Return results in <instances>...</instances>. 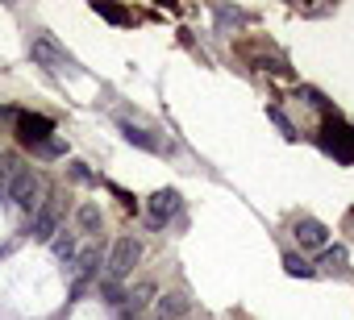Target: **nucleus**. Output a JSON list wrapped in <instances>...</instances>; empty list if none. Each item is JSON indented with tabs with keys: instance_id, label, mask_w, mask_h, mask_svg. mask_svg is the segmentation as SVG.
<instances>
[{
	"instance_id": "f257e3e1",
	"label": "nucleus",
	"mask_w": 354,
	"mask_h": 320,
	"mask_svg": "<svg viewBox=\"0 0 354 320\" xmlns=\"http://www.w3.org/2000/svg\"><path fill=\"white\" fill-rule=\"evenodd\" d=\"M138 254H142V246H138L133 237H117V246H113V254H109V262H104V291H109V295H117V283H125V279L133 274Z\"/></svg>"
},
{
	"instance_id": "f03ea898",
	"label": "nucleus",
	"mask_w": 354,
	"mask_h": 320,
	"mask_svg": "<svg viewBox=\"0 0 354 320\" xmlns=\"http://www.w3.org/2000/svg\"><path fill=\"white\" fill-rule=\"evenodd\" d=\"M42 175L38 171H30V167H21L17 175H13V183H9V200H13V208L17 212H26V217H34L46 200H42Z\"/></svg>"
},
{
	"instance_id": "7ed1b4c3",
	"label": "nucleus",
	"mask_w": 354,
	"mask_h": 320,
	"mask_svg": "<svg viewBox=\"0 0 354 320\" xmlns=\"http://www.w3.org/2000/svg\"><path fill=\"white\" fill-rule=\"evenodd\" d=\"M317 141H321V150L333 158V163H354V129L342 117H325Z\"/></svg>"
},
{
	"instance_id": "20e7f679",
	"label": "nucleus",
	"mask_w": 354,
	"mask_h": 320,
	"mask_svg": "<svg viewBox=\"0 0 354 320\" xmlns=\"http://www.w3.org/2000/svg\"><path fill=\"white\" fill-rule=\"evenodd\" d=\"M50 137H55V121H50V117H42V112H17V141H21V146L38 150V146H46Z\"/></svg>"
},
{
	"instance_id": "39448f33",
	"label": "nucleus",
	"mask_w": 354,
	"mask_h": 320,
	"mask_svg": "<svg viewBox=\"0 0 354 320\" xmlns=\"http://www.w3.org/2000/svg\"><path fill=\"white\" fill-rule=\"evenodd\" d=\"M30 59H34L38 67H46V71H67V67H71L67 50H63L50 34H38V38L30 42Z\"/></svg>"
},
{
	"instance_id": "423d86ee",
	"label": "nucleus",
	"mask_w": 354,
	"mask_h": 320,
	"mask_svg": "<svg viewBox=\"0 0 354 320\" xmlns=\"http://www.w3.org/2000/svg\"><path fill=\"white\" fill-rule=\"evenodd\" d=\"M150 229H162L167 221H175V217H180V208H184V200H180V192H175V188H162V192H154L150 196Z\"/></svg>"
},
{
	"instance_id": "0eeeda50",
	"label": "nucleus",
	"mask_w": 354,
	"mask_h": 320,
	"mask_svg": "<svg viewBox=\"0 0 354 320\" xmlns=\"http://www.w3.org/2000/svg\"><path fill=\"white\" fill-rule=\"evenodd\" d=\"M292 233H296L300 250H325V246H329V229H325L321 221H313V217H300Z\"/></svg>"
},
{
	"instance_id": "6e6552de",
	"label": "nucleus",
	"mask_w": 354,
	"mask_h": 320,
	"mask_svg": "<svg viewBox=\"0 0 354 320\" xmlns=\"http://www.w3.org/2000/svg\"><path fill=\"white\" fill-rule=\"evenodd\" d=\"M30 233H34V241H50V237L59 233V204H55V200H46V204L34 212V229H30Z\"/></svg>"
},
{
	"instance_id": "1a4fd4ad",
	"label": "nucleus",
	"mask_w": 354,
	"mask_h": 320,
	"mask_svg": "<svg viewBox=\"0 0 354 320\" xmlns=\"http://www.w3.org/2000/svg\"><path fill=\"white\" fill-rule=\"evenodd\" d=\"M96 266H100V250H96V246L80 250V258L71 262V270H75V287H71V291H75V295H80V291L88 287V279L96 274Z\"/></svg>"
},
{
	"instance_id": "9d476101",
	"label": "nucleus",
	"mask_w": 354,
	"mask_h": 320,
	"mask_svg": "<svg viewBox=\"0 0 354 320\" xmlns=\"http://www.w3.org/2000/svg\"><path fill=\"white\" fill-rule=\"evenodd\" d=\"M50 254H55L59 262H67V266H71V262L80 258V237H75L71 229H59V233L50 237Z\"/></svg>"
},
{
	"instance_id": "9b49d317",
	"label": "nucleus",
	"mask_w": 354,
	"mask_h": 320,
	"mask_svg": "<svg viewBox=\"0 0 354 320\" xmlns=\"http://www.w3.org/2000/svg\"><path fill=\"white\" fill-rule=\"evenodd\" d=\"M188 308H192V303H188L184 295H162L158 308H154V320H184Z\"/></svg>"
},
{
	"instance_id": "f8f14e48",
	"label": "nucleus",
	"mask_w": 354,
	"mask_h": 320,
	"mask_svg": "<svg viewBox=\"0 0 354 320\" xmlns=\"http://www.w3.org/2000/svg\"><path fill=\"white\" fill-rule=\"evenodd\" d=\"M121 133H125V141H133V146H142V150H150V154H162V146L146 133V129H138V125H129V121H121Z\"/></svg>"
},
{
	"instance_id": "ddd939ff",
	"label": "nucleus",
	"mask_w": 354,
	"mask_h": 320,
	"mask_svg": "<svg viewBox=\"0 0 354 320\" xmlns=\"http://www.w3.org/2000/svg\"><path fill=\"white\" fill-rule=\"evenodd\" d=\"M346 262H350V250L346 246H325L321 250V270H346Z\"/></svg>"
},
{
	"instance_id": "4468645a",
	"label": "nucleus",
	"mask_w": 354,
	"mask_h": 320,
	"mask_svg": "<svg viewBox=\"0 0 354 320\" xmlns=\"http://www.w3.org/2000/svg\"><path fill=\"white\" fill-rule=\"evenodd\" d=\"M150 299H154V283L146 279V283H138V287L129 291V299H125V312H142Z\"/></svg>"
},
{
	"instance_id": "2eb2a0df",
	"label": "nucleus",
	"mask_w": 354,
	"mask_h": 320,
	"mask_svg": "<svg viewBox=\"0 0 354 320\" xmlns=\"http://www.w3.org/2000/svg\"><path fill=\"white\" fill-rule=\"evenodd\" d=\"M75 221H80V229H84V233H100V208H96V204H80Z\"/></svg>"
},
{
	"instance_id": "dca6fc26",
	"label": "nucleus",
	"mask_w": 354,
	"mask_h": 320,
	"mask_svg": "<svg viewBox=\"0 0 354 320\" xmlns=\"http://www.w3.org/2000/svg\"><path fill=\"white\" fill-rule=\"evenodd\" d=\"M283 270H288L292 279H313V274H317V266H308L300 254H283Z\"/></svg>"
},
{
	"instance_id": "f3484780",
	"label": "nucleus",
	"mask_w": 354,
	"mask_h": 320,
	"mask_svg": "<svg viewBox=\"0 0 354 320\" xmlns=\"http://www.w3.org/2000/svg\"><path fill=\"white\" fill-rule=\"evenodd\" d=\"M92 13L104 17V21H113V26H125V21H129V13H125V9H113V5H92Z\"/></svg>"
},
{
	"instance_id": "a211bd4d",
	"label": "nucleus",
	"mask_w": 354,
	"mask_h": 320,
	"mask_svg": "<svg viewBox=\"0 0 354 320\" xmlns=\"http://www.w3.org/2000/svg\"><path fill=\"white\" fill-rule=\"evenodd\" d=\"M34 154H38V158H63V154H67V146H63L59 137H50V141H46V146H38Z\"/></svg>"
},
{
	"instance_id": "6ab92c4d",
	"label": "nucleus",
	"mask_w": 354,
	"mask_h": 320,
	"mask_svg": "<svg viewBox=\"0 0 354 320\" xmlns=\"http://www.w3.org/2000/svg\"><path fill=\"white\" fill-rule=\"evenodd\" d=\"M217 21H221V26H242L246 13H242V9H217Z\"/></svg>"
},
{
	"instance_id": "aec40b11",
	"label": "nucleus",
	"mask_w": 354,
	"mask_h": 320,
	"mask_svg": "<svg viewBox=\"0 0 354 320\" xmlns=\"http://www.w3.org/2000/svg\"><path fill=\"white\" fill-rule=\"evenodd\" d=\"M267 117H271V121H275V125L283 129V137H296V129H292V121H288V117H283L279 108H267Z\"/></svg>"
},
{
	"instance_id": "412c9836",
	"label": "nucleus",
	"mask_w": 354,
	"mask_h": 320,
	"mask_svg": "<svg viewBox=\"0 0 354 320\" xmlns=\"http://www.w3.org/2000/svg\"><path fill=\"white\" fill-rule=\"evenodd\" d=\"M296 96H304V104H308V108H325V100H321V92H317V88H300Z\"/></svg>"
},
{
	"instance_id": "4be33fe9",
	"label": "nucleus",
	"mask_w": 354,
	"mask_h": 320,
	"mask_svg": "<svg viewBox=\"0 0 354 320\" xmlns=\"http://www.w3.org/2000/svg\"><path fill=\"white\" fill-rule=\"evenodd\" d=\"M71 179H80V183H96V175L88 171V163H71Z\"/></svg>"
}]
</instances>
